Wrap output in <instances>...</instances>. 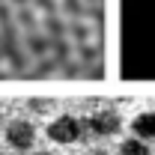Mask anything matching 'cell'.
<instances>
[{"instance_id":"obj_1","label":"cell","mask_w":155,"mask_h":155,"mask_svg":"<svg viewBox=\"0 0 155 155\" xmlns=\"http://www.w3.org/2000/svg\"><path fill=\"white\" fill-rule=\"evenodd\" d=\"M87 134H90L87 122L75 119L72 114L57 116V119L48 125V137H51L54 143H75V140H81V137H87Z\"/></svg>"},{"instance_id":"obj_2","label":"cell","mask_w":155,"mask_h":155,"mask_svg":"<svg viewBox=\"0 0 155 155\" xmlns=\"http://www.w3.org/2000/svg\"><path fill=\"white\" fill-rule=\"evenodd\" d=\"M87 128L96 137H114L122 128V116L116 114L114 107H96L90 114V119H87Z\"/></svg>"},{"instance_id":"obj_3","label":"cell","mask_w":155,"mask_h":155,"mask_svg":"<svg viewBox=\"0 0 155 155\" xmlns=\"http://www.w3.org/2000/svg\"><path fill=\"white\" fill-rule=\"evenodd\" d=\"M6 143L12 146V149H18V152H27L33 143H36V125L30 122V119H12L9 125H6Z\"/></svg>"},{"instance_id":"obj_4","label":"cell","mask_w":155,"mask_h":155,"mask_svg":"<svg viewBox=\"0 0 155 155\" xmlns=\"http://www.w3.org/2000/svg\"><path fill=\"white\" fill-rule=\"evenodd\" d=\"M131 128H134L137 137H143V140H152L155 137V110H146V114H137L134 122H131Z\"/></svg>"},{"instance_id":"obj_5","label":"cell","mask_w":155,"mask_h":155,"mask_svg":"<svg viewBox=\"0 0 155 155\" xmlns=\"http://www.w3.org/2000/svg\"><path fill=\"white\" fill-rule=\"evenodd\" d=\"M48 51H51V36H42V33H36V30H30V33H27V54L42 60Z\"/></svg>"},{"instance_id":"obj_6","label":"cell","mask_w":155,"mask_h":155,"mask_svg":"<svg viewBox=\"0 0 155 155\" xmlns=\"http://www.w3.org/2000/svg\"><path fill=\"white\" fill-rule=\"evenodd\" d=\"M27 110L36 116H48L51 110H57V98H48V96H33L27 98Z\"/></svg>"},{"instance_id":"obj_7","label":"cell","mask_w":155,"mask_h":155,"mask_svg":"<svg viewBox=\"0 0 155 155\" xmlns=\"http://www.w3.org/2000/svg\"><path fill=\"white\" fill-rule=\"evenodd\" d=\"M45 36H51V39H63L66 33H69V24L63 18H57V15H45Z\"/></svg>"},{"instance_id":"obj_8","label":"cell","mask_w":155,"mask_h":155,"mask_svg":"<svg viewBox=\"0 0 155 155\" xmlns=\"http://www.w3.org/2000/svg\"><path fill=\"white\" fill-rule=\"evenodd\" d=\"M51 57L57 60L60 66L66 63V60H72V45H69V39H51Z\"/></svg>"},{"instance_id":"obj_9","label":"cell","mask_w":155,"mask_h":155,"mask_svg":"<svg viewBox=\"0 0 155 155\" xmlns=\"http://www.w3.org/2000/svg\"><path fill=\"white\" fill-rule=\"evenodd\" d=\"M119 155H149V146H146L143 137H128L119 146Z\"/></svg>"},{"instance_id":"obj_10","label":"cell","mask_w":155,"mask_h":155,"mask_svg":"<svg viewBox=\"0 0 155 155\" xmlns=\"http://www.w3.org/2000/svg\"><path fill=\"white\" fill-rule=\"evenodd\" d=\"M63 3V12L69 15L72 21H78V18H87V0H60Z\"/></svg>"},{"instance_id":"obj_11","label":"cell","mask_w":155,"mask_h":155,"mask_svg":"<svg viewBox=\"0 0 155 155\" xmlns=\"http://www.w3.org/2000/svg\"><path fill=\"white\" fill-rule=\"evenodd\" d=\"M98 57H101V54H98V48L93 45V42H81V45H78V60H81L84 66L98 63Z\"/></svg>"},{"instance_id":"obj_12","label":"cell","mask_w":155,"mask_h":155,"mask_svg":"<svg viewBox=\"0 0 155 155\" xmlns=\"http://www.w3.org/2000/svg\"><path fill=\"white\" fill-rule=\"evenodd\" d=\"M69 36L75 39L78 45H81V42H90V24H87L84 18L72 21V24H69Z\"/></svg>"},{"instance_id":"obj_13","label":"cell","mask_w":155,"mask_h":155,"mask_svg":"<svg viewBox=\"0 0 155 155\" xmlns=\"http://www.w3.org/2000/svg\"><path fill=\"white\" fill-rule=\"evenodd\" d=\"M15 24L33 30V27H36V15H33V9H30V6H18V12H15Z\"/></svg>"},{"instance_id":"obj_14","label":"cell","mask_w":155,"mask_h":155,"mask_svg":"<svg viewBox=\"0 0 155 155\" xmlns=\"http://www.w3.org/2000/svg\"><path fill=\"white\" fill-rule=\"evenodd\" d=\"M60 72H63V78H78L87 72V66L81 63V60H66L63 66H60Z\"/></svg>"},{"instance_id":"obj_15","label":"cell","mask_w":155,"mask_h":155,"mask_svg":"<svg viewBox=\"0 0 155 155\" xmlns=\"http://www.w3.org/2000/svg\"><path fill=\"white\" fill-rule=\"evenodd\" d=\"M57 69H60V63H57L54 57H42V60L36 63V69H33V75L42 78V75H48V72H57Z\"/></svg>"},{"instance_id":"obj_16","label":"cell","mask_w":155,"mask_h":155,"mask_svg":"<svg viewBox=\"0 0 155 155\" xmlns=\"http://www.w3.org/2000/svg\"><path fill=\"white\" fill-rule=\"evenodd\" d=\"M87 18H90V24H101V21H104V12H101L98 3H90V6H87Z\"/></svg>"},{"instance_id":"obj_17","label":"cell","mask_w":155,"mask_h":155,"mask_svg":"<svg viewBox=\"0 0 155 155\" xmlns=\"http://www.w3.org/2000/svg\"><path fill=\"white\" fill-rule=\"evenodd\" d=\"M12 21H15L12 6H9V0H3V3H0V27H3V24H12Z\"/></svg>"},{"instance_id":"obj_18","label":"cell","mask_w":155,"mask_h":155,"mask_svg":"<svg viewBox=\"0 0 155 155\" xmlns=\"http://www.w3.org/2000/svg\"><path fill=\"white\" fill-rule=\"evenodd\" d=\"M33 6L42 9L45 15H54V12H57V0H33Z\"/></svg>"},{"instance_id":"obj_19","label":"cell","mask_w":155,"mask_h":155,"mask_svg":"<svg viewBox=\"0 0 155 155\" xmlns=\"http://www.w3.org/2000/svg\"><path fill=\"white\" fill-rule=\"evenodd\" d=\"M87 155H110V152H107L104 146H96V149H90V152H87Z\"/></svg>"},{"instance_id":"obj_20","label":"cell","mask_w":155,"mask_h":155,"mask_svg":"<svg viewBox=\"0 0 155 155\" xmlns=\"http://www.w3.org/2000/svg\"><path fill=\"white\" fill-rule=\"evenodd\" d=\"M9 3H12V6H30L33 0H9Z\"/></svg>"},{"instance_id":"obj_21","label":"cell","mask_w":155,"mask_h":155,"mask_svg":"<svg viewBox=\"0 0 155 155\" xmlns=\"http://www.w3.org/2000/svg\"><path fill=\"white\" fill-rule=\"evenodd\" d=\"M3 110H6V104H3V98H0V119H3Z\"/></svg>"},{"instance_id":"obj_22","label":"cell","mask_w":155,"mask_h":155,"mask_svg":"<svg viewBox=\"0 0 155 155\" xmlns=\"http://www.w3.org/2000/svg\"><path fill=\"white\" fill-rule=\"evenodd\" d=\"M36 155H54V152H36Z\"/></svg>"},{"instance_id":"obj_23","label":"cell","mask_w":155,"mask_h":155,"mask_svg":"<svg viewBox=\"0 0 155 155\" xmlns=\"http://www.w3.org/2000/svg\"><path fill=\"white\" fill-rule=\"evenodd\" d=\"M87 3H101V0H87Z\"/></svg>"},{"instance_id":"obj_24","label":"cell","mask_w":155,"mask_h":155,"mask_svg":"<svg viewBox=\"0 0 155 155\" xmlns=\"http://www.w3.org/2000/svg\"><path fill=\"white\" fill-rule=\"evenodd\" d=\"M0 155H6V152H0Z\"/></svg>"},{"instance_id":"obj_25","label":"cell","mask_w":155,"mask_h":155,"mask_svg":"<svg viewBox=\"0 0 155 155\" xmlns=\"http://www.w3.org/2000/svg\"><path fill=\"white\" fill-rule=\"evenodd\" d=\"M0 3H3V0H0Z\"/></svg>"}]
</instances>
